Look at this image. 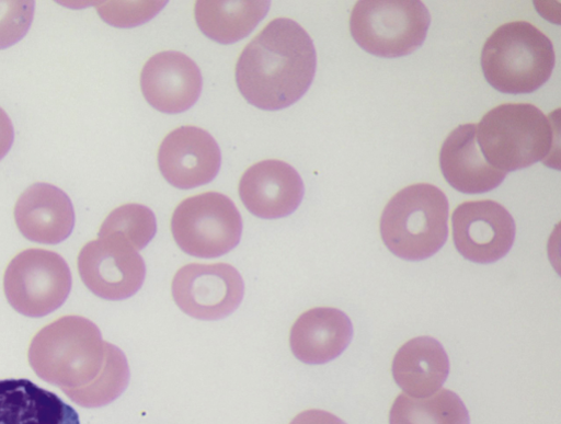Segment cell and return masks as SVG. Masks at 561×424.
Returning <instances> with one entry per match:
<instances>
[{
    "mask_svg": "<svg viewBox=\"0 0 561 424\" xmlns=\"http://www.w3.org/2000/svg\"><path fill=\"white\" fill-rule=\"evenodd\" d=\"M290 424H346L339 416L324 410H307L299 413Z\"/></svg>",
    "mask_w": 561,
    "mask_h": 424,
    "instance_id": "484cf974",
    "label": "cell"
},
{
    "mask_svg": "<svg viewBox=\"0 0 561 424\" xmlns=\"http://www.w3.org/2000/svg\"><path fill=\"white\" fill-rule=\"evenodd\" d=\"M316 71L317 51L308 33L295 21L278 19L243 50L236 80L251 105L276 112L301 100Z\"/></svg>",
    "mask_w": 561,
    "mask_h": 424,
    "instance_id": "6da1fadb",
    "label": "cell"
},
{
    "mask_svg": "<svg viewBox=\"0 0 561 424\" xmlns=\"http://www.w3.org/2000/svg\"><path fill=\"white\" fill-rule=\"evenodd\" d=\"M28 357L43 380L64 391L81 389L101 375L106 360V342L93 321L67 316L34 337Z\"/></svg>",
    "mask_w": 561,
    "mask_h": 424,
    "instance_id": "7a4b0ae2",
    "label": "cell"
},
{
    "mask_svg": "<svg viewBox=\"0 0 561 424\" xmlns=\"http://www.w3.org/2000/svg\"><path fill=\"white\" fill-rule=\"evenodd\" d=\"M353 325L343 311L320 307L304 312L290 331V347L300 362L321 365L339 357L350 345Z\"/></svg>",
    "mask_w": 561,
    "mask_h": 424,
    "instance_id": "e0dca14e",
    "label": "cell"
},
{
    "mask_svg": "<svg viewBox=\"0 0 561 424\" xmlns=\"http://www.w3.org/2000/svg\"><path fill=\"white\" fill-rule=\"evenodd\" d=\"M141 90L147 102L164 114H181L192 108L203 91L198 66L178 51L152 57L141 73Z\"/></svg>",
    "mask_w": 561,
    "mask_h": 424,
    "instance_id": "4fadbf2b",
    "label": "cell"
},
{
    "mask_svg": "<svg viewBox=\"0 0 561 424\" xmlns=\"http://www.w3.org/2000/svg\"><path fill=\"white\" fill-rule=\"evenodd\" d=\"M164 179L180 190H193L213 182L221 168V151L215 138L197 127L172 131L159 150Z\"/></svg>",
    "mask_w": 561,
    "mask_h": 424,
    "instance_id": "7c38bea8",
    "label": "cell"
},
{
    "mask_svg": "<svg viewBox=\"0 0 561 424\" xmlns=\"http://www.w3.org/2000/svg\"><path fill=\"white\" fill-rule=\"evenodd\" d=\"M15 141V129L7 112L0 108V161L11 151Z\"/></svg>",
    "mask_w": 561,
    "mask_h": 424,
    "instance_id": "4316f807",
    "label": "cell"
},
{
    "mask_svg": "<svg viewBox=\"0 0 561 424\" xmlns=\"http://www.w3.org/2000/svg\"><path fill=\"white\" fill-rule=\"evenodd\" d=\"M4 289L16 311L31 318H43L67 301L72 289V273L60 254L31 249L10 263Z\"/></svg>",
    "mask_w": 561,
    "mask_h": 424,
    "instance_id": "ba28073f",
    "label": "cell"
},
{
    "mask_svg": "<svg viewBox=\"0 0 561 424\" xmlns=\"http://www.w3.org/2000/svg\"><path fill=\"white\" fill-rule=\"evenodd\" d=\"M271 2H198L199 30L211 41L232 45L247 38L265 19Z\"/></svg>",
    "mask_w": 561,
    "mask_h": 424,
    "instance_id": "ffe728a7",
    "label": "cell"
},
{
    "mask_svg": "<svg viewBox=\"0 0 561 424\" xmlns=\"http://www.w3.org/2000/svg\"><path fill=\"white\" fill-rule=\"evenodd\" d=\"M130 368L125 353L106 342V360L101 375L88 387L66 390L65 393L84 408H101L114 402L127 389Z\"/></svg>",
    "mask_w": 561,
    "mask_h": 424,
    "instance_id": "7402d4cb",
    "label": "cell"
},
{
    "mask_svg": "<svg viewBox=\"0 0 561 424\" xmlns=\"http://www.w3.org/2000/svg\"><path fill=\"white\" fill-rule=\"evenodd\" d=\"M0 424H81L77 410L30 379L0 380Z\"/></svg>",
    "mask_w": 561,
    "mask_h": 424,
    "instance_id": "ac0fdd59",
    "label": "cell"
},
{
    "mask_svg": "<svg viewBox=\"0 0 561 424\" xmlns=\"http://www.w3.org/2000/svg\"><path fill=\"white\" fill-rule=\"evenodd\" d=\"M431 15L422 2L363 0L351 15L350 28L356 44L380 58L413 54L425 42Z\"/></svg>",
    "mask_w": 561,
    "mask_h": 424,
    "instance_id": "8992f818",
    "label": "cell"
},
{
    "mask_svg": "<svg viewBox=\"0 0 561 424\" xmlns=\"http://www.w3.org/2000/svg\"><path fill=\"white\" fill-rule=\"evenodd\" d=\"M172 233L185 253L216 259L231 252L241 241L243 221L236 204L215 192L185 199L172 217Z\"/></svg>",
    "mask_w": 561,
    "mask_h": 424,
    "instance_id": "52a82bcc",
    "label": "cell"
},
{
    "mask_svg": "<svg viewBox=\"0 0 561 424\" xmlns=\"http://www.w3.org/2000/svg\"><path fill=\"white\" fill-rule=\"evenodd\" d=\"M85 286L106 300H125L144 286L147 266L139 252L123 237L110 234L88 243L79 255Z\"/></svg>",
    "mask_w": 561,
    "mask_h": 424,
    "instance_id": "9c48e42d",
    "label": "cell"
},
{
    "mask_svg": "<svg viewBox=\"0 0 561 424\" xmlns=\"http://www.w3.org/2000/svg\"><path fill=\"white\" fill-rule=\"evenodd\" d=\"M157 231L154 213L144 205L129 204L115 209L107 217L99 237L118 234L139 252L149 245Z\"/></svg>",
    "mask_w": 561,
    "mask_h": 424,
    "instance_id": "603a6c76",
    "label": "cell"
},
{
    "mask_svg": "<svg viewBox=\"0 0 561 424\" xmlns=\"http://www.w3.org/2000/svg\"><path fill=\"white\" fill-rule=\"evenodd\" d=\"M554 62L550 39L526 22L499 27L481 54L486 82L504 94H529L539 90L550 79Z\"/></svg>",
    "mask_w": 561,
    "mask_h": 424,
    "instance_id": "277c9868",
    "label": "cell"
},
{
    "mask_svg": "<svg viewBox=\"0 0 561 424\" xmlns=\"http://www.w3.org/2000/svg\"><path fill=\"white\" fill-rule=\"evenodd\" d=\"M15 220L26 239L59 244L75 230L76 210L66 192L48 183H37L19 199Z\"/></svg>",
    "mask_w": 561,
    "mask_h": 424,
    "instance_id": "9a60e30c",
    "label": "cell"
},
{
    "mask_svg": "<svg viewBox=\"0 0 561 424\" xmlns=\"http://www.w3.org/2000/svg\"><path fill=\"white\" fill-rule=\"evenodd\" d=\"M245 208L262 219H279L300 206L305 186L299 173L283 161L254 164L242 176L239 187Z\"/></svg>",
    "mask_w": 561,
    "mask_h": 424,
    "instance_id": "5bb4252c",
    "label": "cell"
},
{
    "mask_svg": "<svg viewBox=\"0 0 561 424\" xmlns=\"http://www.w3.org/2000/svg\"><path fill=\"white\" fill-rule=\"evenodd\" d=\"M167 2L108 3L99 7L101 18L112 26L131 28L151 21Z\"/></svg>",
    "mask_w": 561,
    "mask_h": 424,
    "instance_id": "d4e9b609",
    "label": "cell"
},
{
    "mask_svg": "<svg viewBox=\"0 0 561 424\" xmlns=\"http://www.w3.org/2000/svg\"><path fill=\"white\" fill-rule=\"evenodd\" d=\"M390 424H470L468 410L457 393L440 389L416 399L401 393L393 402Z\"/></svg>",
    "mask_w": 561,
    "mask_h": 424,
    "instance_id": "44dd1931",
    "label": "cell"
},
{
    "mask_svg": "<svg viewBox=\"0 0 561 424\" xmlns=\"http://www.w3.org/2000/svg\"><path fill=\"white\" fill-rule=\"evenodd\" d=\"M449 204L431 184H415L397 193L380 219V233L391 253L405 261L436 254L448 238Z\"/></svg>",
    "mask_w": 561,
    "mask_h": 424,
    "instance_id": "5b68a950",
    "label": "cell"
},
{
    "mask_svg": "<svg viewBox=\"0 0 561 424\" xmlns=\"http://www.w3.org/2000/svg\"><path fill=\"white\" fill-rule=\"evenodd\" d=\"M457 251L468 261L491 264L512 249L516 226L512 215L493 200L467 202L451 218Z\"/></svg>",
    "mask_w": 561,
    "mask_h": 424,
    "instance_id": "8fae6325",
    "label": "cell"
},
{
    "mask_svg": "<svg viewBox=\"0 0 561 424\" xmlns=\"http://www.w3.org/2000/svg\"><path fill=\"white\" fill-rule=\"evenodd\" d=\"M449 374V359L443 345L431 336L410 340L397 352L392 375L405 394L422 399L440 390Z\"/></svg>",
    "mask_w": 561,
    "mask_h": 424,
    "instance_id": "d6986e66",
    "label": "cell"
},
{
    "mask_svg": "<svg viewBox=\"0 0 561 424\" xmlns=\"http://www.w3.org/2000/svg\"><path fill=\"white\" fill-rule=\"evenodd\" d=\"M35 2H0V50L19 44L30 32Z\"/></svg>",
    "mask_w": 561,
    "mask_h": 424,
    "instance_id": "cb8c5ba5",
    "label": "cell"
},
{
    "mask_svg": "<svg viewBox=\"0 0 561 424\" xmlns=\"http://www.w3.org/2000/svg\"><path fill=\"white\" fill-rule=\"evenodd\" d=\"M554 126L530 104H503L477 125V142L485 161L507 174L545 162L552 153Z\"/></svg>",
    "mask_w": 561,
    "mask_h": 424,
    "instance_id": "3957f363",
    "label": "cell"
},
{
    "mask_svg": "<svg viewBox=\"0 0 561 424\" xmlns=\"http://www.w3.org/2000/svg\"><path fill=\"white\" fill-rule=\"evenodd\" d=\"M244 290L241 274L226 263L185 265L172 283L173 298L181 310L205 321L233 313L243 300Z\"/></svg>",
    "mask_w": 561,
    "mask_h": 424,
    "instance_id": "30bf717a",
    "label": "cell"
},
{
    "mask_svg": "<svg viewBox=\"0 0 561 424\" xmlns=\"http://www.w3.org/2000/svg\"><path fill=\"white\" fill-rule=\"evenodd\" d=\"M439 164L446 182L463 194H483L499 187L506 174L491 167L480 152L477 125L456 128L443 144Z\"/></svg>",
    "mask_w": 561,
    "mask_h": 424,
    "instance_id": "2e32d148",
    "label": "cell"
}]
</instances>
